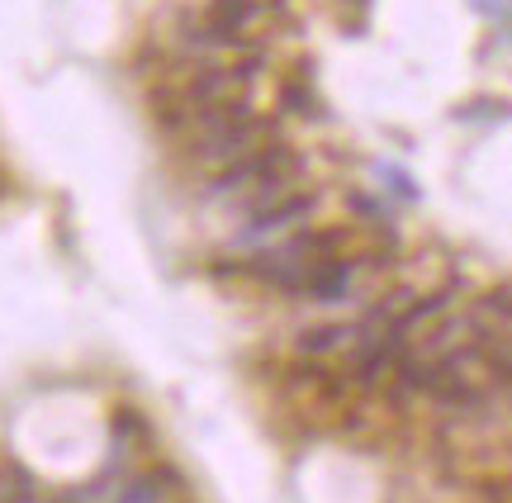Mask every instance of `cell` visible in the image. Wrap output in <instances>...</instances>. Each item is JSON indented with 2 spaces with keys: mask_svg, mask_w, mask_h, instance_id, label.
I'll return each instance as SVG.
<instances>
[{
  "mask_svg": "<svg viewBox=\"0 0 512 503\" xmlns=\"http://www.w3.org/2000/svg\"><path fill=\"white\" fill-rule=\"evenodd\" d=\"M275 133H280V124L256 114L247 95H228L219 105L190 114V129L181 133V162L195 171H219L242 152L275 143Z\"/></svg>",
  "mask_w": 512,
  "mask_h": 503,
  "instance_id": "6da1fadb",
  "label": "cell"
},
{
  "mask_svg": "<svg viewBox=\"0 0 512 503\" xmlns=\"http://www.w3.org/2000/svg\"><path fill=\"white\" fill-rule=\"evenodd\" d=\"M290 162H299V152H294L290 143H280V138H275V143H261V148L233 157L228 167L209 171L200 181V200H242L256 181H266L271 171L290 167Z\"/></svg>",
  "mask_w": 512,
  "mask_h": 503,
  "instance_id": "7a4b0ae2",
  "label": "cell"
},
{
  "mask_svg": "<svg viewBox=\"0 0 512 503\" xmlns=\"http://www.w3.org/2000/svg\"><path fill=\"white\" fill-rule=\"evenodd\" d=\"M313 209H318V190H290L285 200H271V205L252 209L247 219H242L238 238L233 243H252V238H271V233H280V228H294L304 224Z\"/></svg>",
  "mask_w": 512,
  "mask_h": 503,
  "instance_id": "3957f363",
  "label": "cell"
},
{
  "mask_svg": "<svg viewBox=\"0 0 512 503\" xmlns=\"http://www.w3.org/2000/svg\"><path fill=\"white\" fill-rule=\"evenodd\" d=\"M356 271H361V261H351V257L313 261L309 271H304V280H299V295L304 299H347Z\"/></svg>",
  "mask_w": 512,
  "mask_h": 503,
  "instance_id": "277c9868",
  "label": "cell"
},
{
  "mask_svg": "<svg viewBox=\"0 0 512 503\" xmlns=\"http://www.w3.org/2000/svg\"><path fill=\"white\" fill-rule=\"evenodd\" d=\"M470 333L475 342H494V337L512 333V285H494L470 304Z\"/></svg>",
  "mask_w": 512,
  "mask_h": 503,
  "instance_id": "5b68a950",
  "label": "cell"
},
{
  "mask_svg": "<svg viewBox=\"0 0 512 503\" xmlns=\"http://www.w3.org/2000/svg\"><path fill=\"white\" fill-rule=\"evenodd\" d=\"M351 337H356V323H309V328L294 333V352L332 356V352H342V347H351Z\"/></svg>",
  "mask_w": 512,
  "mask_h": 503,
  "instance_id": "8992f818",
  "label": "cell"
},
{
  "mask_svg": "<svg viewBox=\"0 0 512 503\" xmlns=\"http://www.w3.org/2000/svg\"><path fill=\"white\" fill-rule=\"evenodd\" d=\"M256 15H261V5H256V0H209V15L204 19H209L214 29H223L228 38H238L242 43V34L256 24Z\"/></svg>",
  "mask_w": 512,
  "mask_h": 503,
  "instance_id": "52a82bcc",
  "label": "cell"
},
{
  "mask_svg": "<svg viewBox=\"0 0 512 503\" xmlns=\"http://www.w3.org/2000/svg\"><path fill=\"white\" fill-rule=\"evenodd\" d=\"M0 503H38L34 470H24V466H5V470H0Z\"/></svg>",
  "mask_w": 512,
  "mask_h": 503,
  "instance_id": "ba28073f",
  "label": "cell"
},
{
  "mask_svg": "<svg viewBox=\"0 0 512 503\" xmlns=\"http://www.w3.org/2000/svg\"><path fill=\"white\" fill-rule=\"evenodd\" d=\"M280 95H285V100H280L285 110H294V114H313V105H309V100H313V91H309V72L299 76V81H285V91H280Z\"/></svg>",
  "mask_w": 512,
  "mask_h": 503,
  "instance_id": "9c48e42d",
  "label": "cell"
},
{
  "mask_svg": "<svg viewBox=\"0 0 512 503\" xmlns=\"http://www.w3.org/2000/svg\"><path fill=\"white\" fill-rule=\"evenodd\" d=\"M157 499V480L152 475H138V480H128L124 494H119V503H152Z\"/></svg>",
  "mask_w": 512,
  "mask_h": 503,
  "instance_id": "30bf717a",
  "label": "cell"
},
{
  "mask_svg": "<svg viewBox=\"0 0 512 503\" xmlns=\"http://www.w3.org/2000/svg\"><path fill=\"white\" fill-rule=\"evenodd\" d=\"M351 209H356V219H380V205H375V200H366V195H356V200H351Z\"/></svg>",
  "mask_w": 512,
  "mask_h": 503,
  "instance_id": "8fae6325",
  "label": "cell"
},
{
  "mask_svg": "<svg viewBox=\"0 0 512 503\" xmlns=\"http://www.w3.org/2000/svg\"><path fill=\"white\" fill-rule=\"evenodd\" d=\"M48 503H91V494H86V489H62V494H53Z\"/></svg>",
  "mask_w": 512,
  "mask_h": 503,
  "instance_id": "7c38bea8",
  "label": "cell"
}]
</instances>
